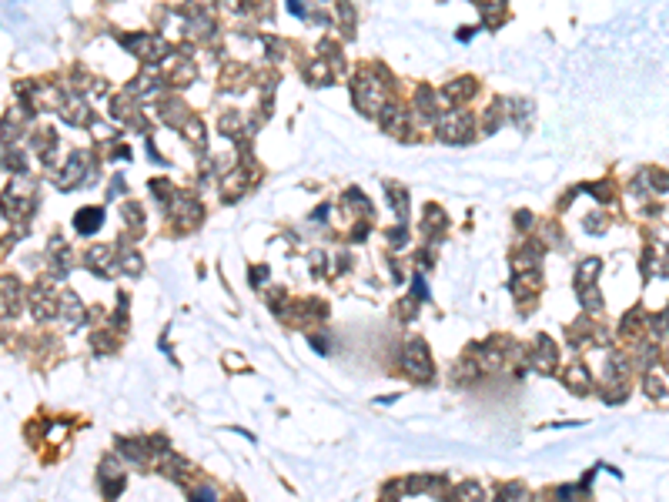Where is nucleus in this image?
I'll return each instance as SVG.
<instances>
[{
	"label": "nucleus",
	"mask_w": 669,
	"mask_h": 502,
	"mask_svg": "<svg viewBox=\"0 0 669 502\" xmlns=\"http://www.w3.org/2000/svg\"><path fill=\"white\" fill-rule=\"evenodd\" d=\"M101 228V211H81L77 215V232L81 234H90Z\"/></svg>",
	"instance_id": "nucleus-5"
},
{
	"label": "nucleus",
	"mask_w": 669,
	"mask_h": 502,
	"mask_svg": "<svg viewBox=\"0 0 669 502\" xmlns=\"http://www.w3.org/2000/svg\"><path fill=\"white\" fill-rule=\"evenodd\" d=\"M646 395L656 402H666L669 399V378L659 372H646Z\"/></svg>",
	"instance_id": "nucleus-3"
},
{
	"label": "nucleus",
	"mask_w": 669,
	"mask_h": 502,
	"mask_svg": "<svg viewBox=\"0 0 669 502\" xmlns=\"http://www.w3.org/2000/svg\"><path fill=\"white\" fill-rule=\"evenodd\" d=\"M455 502H485V496H482V489L475 486V482H466V486H458L452 496Z\"/></svg>",
	"instance_id": "nucleus-6"
},
{
	"label": "nucleus",
	"mask_w": 669,
	"mask_h": 502,
	"mask_svg": "<svg viewBox=\"0 0 669 502\" xmlns=\"http://www.w3.org/2000/svg\"><path fill=\"white\" fill-rule=\"evenodd\" d=\"M569 388H572V392H586V388H589V372H586V365H572V372H569Z\"/></svg>",
	"instance_id": "nucleus-7"
},
{
	"label": "nucleus",
	"mask_w": 669,
	"mask_h": 502,
	"mask_svg": "<svg viewBox=\"0 0 669 502\" xmlns=\"http://www.w3.org/2000/svg\"><path fill=\"white\" fill-rule=\"evenodd\" d=\"M54 311H57V309L51 305V298H40L37 295V301H34V315H37V318H51Z\"/></svg>",
	"instance_id": "nucleus-10"
},
{
	"label": "nucleus",
	"mask_w": 669,
	"mask_h": 502,
	"mask_svg": "<svg viewBox=\"0 0 669 502\" xmlns=\"http://www.w3.org/2000/svg\"><path fill=\"white\" fill-rule=\"evenodd\" d=\"M107 261H111V251L107 248H94L90 251V268L97 265V268H107Z\"/></svg>",
	"instance_id": "nucleus-11"
},
{
	"label": "nucleus",
	"mask_w": 669,
	"mask_h": 502,
	"mask_svg": "<svg viewBox=\"0 0 669 502\" xmlns=\"http://www.w3.org/2000/svg\"><path fill=\"white\" fill-rule=\"evenodd\" d=\"M405 372L418 378V382H429L432 378V361H429V352H425V342H408L405 348Z\"/></svg>",
	"instance_id": "nucleus-1"
},
{
	"label": "nucleus",
	"mask_w": 669,
	"mask_h": 502,
	"mask_svg": "<svg viewBox=\"0 0 669 502\" xmlns=\"http://www.w3.org/2000/svg\"><path fill=\"white\" fill-rule=\"evenodd\" d=\"M579 295H582V301H586V309H589V311H599V309H603V298L596 295L589 285H586V288H579Z\"/></svg>",
	"instance_id": "nucleus-9"
},
{
	"label": "nucleus",
	"mask_w": 669,
	"mask_h": 502,
	"mask_svg": "<svg viewBox=\"0 0 669 502\" xmlns=\"http://www.w3.org/2000/svg\"><path fill=\"white\" fill-rule=\"evenodd\" d=\"M596 271H599V261H596V258H589V261H582V268H579V288H586V285H589V282H593V275H596Z\"/></svg>",
	"instance_id": "nucleus-8"
},
{
	"label": "nucleus",
	"mask_w": 669,
	"mask_h": 502,
	"mask_svg": "<svg viewBox=\"0 0 669 502\" xmlns=\"http://www.w3.org/2000/svg\"><path fill=\"white\" fill-rule=\"evenodd\" d=\"M121 265H124V271L138 275V271H141V258L138 255H124V261H121Z\"/></svg>",
	"instance_id": "nucleus-12"
},
{
	"label": "nucleus",
	"mask_w": 669,
	"mask_h": 502,
	"mask_svg": "<svg viewBox=\"0 0 669 502\" xmlns=\"http://www.w3.org/2000/svg\"><path fill=\"white\" fill-rule=\"evenodd\" d=\"M532 369H539V372H552V369H556V345H552L549 338H539V342H535Z\"/></svg>",
	"instance_id": "nucleus-2"
},
{
	"label": "nucleus",
	"mask_w": 669,
	"mask_h": 502,
	"mask_svg": "<svg viewBox=\"0 0 669 502\" xmlns=\"http://www.w3.org/2000/svg\"><path fill=\"white\" fill-rule=\"evenodd\" d=\"M194 502H215V492H211V489H198V492H194Z\"/></svg>",
	"instance_id": "nucleus-13"
},
{
	"label": "nucleus",
	"mask_w": 669,
	"mask_h": 502,
	"mask_svg": "<svg viewBox=\"0 0 669 502\" xmlns=\"http://www.w3.org/2000/svg\"><path fill=\"white\" fill-rule=\"evenodd\" d=\"M61 315L67 318V325H81L84 322V311H81V301H77L74 295H67L61 301Z\"/></svg>",
	"instance_id": "nucleus-4"
}]
</instances>
